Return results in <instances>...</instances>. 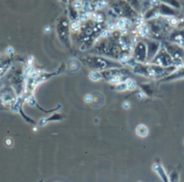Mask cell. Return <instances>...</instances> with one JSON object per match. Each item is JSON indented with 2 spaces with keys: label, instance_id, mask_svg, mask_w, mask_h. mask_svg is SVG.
<instances>
[{
  "label": "cell",
  "instance_id": "obj_1",
  "mask_svg": "<svg viewBox=\"0 0 184 182\" xmlns=\"http://www.w3.org/2000/svg\"><path fill=\"white\" fill-rule=\"evenodd\" d=\"M80 61L85 64L86 66L92 68V69H95L96 71H103V70H106V69H118V68H121L122 65L110 61L108 59H105L103 57H100V56H85L83 58H80Z\"/></svg>",
  "mask_w": 184,
  "mask_h": 182
},
{
  "label": "cell",
  "instance_id": "obj_2",
  "mask_svg": "<svg viewBox=\"0 0 184 182\" xmlns=\"http://www.w3.org/2000/svg\"><path fill=\"white\" fill-rule=\"evenodd\" d=\"M69 24L67 17H62L59 19L58 24H57V31H58V36L60 40L63 43L64 45L68 46L69 43Z\"/></svg>",
  "mask_w": 184,
  "mask_h": 182
},
{
  "label": "cell",
  "instance_id": "obj_3",
  "mask_svg": "<svg viewBox=\"0 0 184 182\" xmlns=\"http://www.w3.org/2000/svg\"><path fill=\"white\" fill-rule=\"evenodd\" d=\"M150 62L152 64H154V65L165 67V68L171 67L174 64L171 56L169 54L168 51L163 47H161V49L156 53V55L153 57V60Z\"/></svg>",
  "mask_w": 184,
  "mask_h": 182
},
{
  "label": "cell",
  "instance_id": "obj_4",
  "mask_svg": "<svg viewBox=\"0 0 184 182\" xmlns=\"http://www.w3.org/2000/svg\"><path fill=\"white\" fill-rule=\"evenodd\" d=\"M133 58L140 63L147 61V46L146 42H138L133 51Z\"/></svg>",
  "mask_w": 184,
  "mask_h": 182
},
{
  "label": "cell",
  "instance_id": "obj_5",
  "mask_svg": "<svg viewBox=\"0 0 184 182\" xmlns=\"http://www.w3.org/2000/svg\"><path fill=\"white\" fill-rule=\"evenodd\" d=\"M146 43L147 46V62H149L161 49V43L156 40H146Z\"/></svg>",
  "mask_w": 184,
  "mask_h": 182
},
{
  "label": "cell",
  "instance_id": "obj_6",
  "mask_svg": "<svg viewBox=\"0 0 184 182\" xmlns=\"http://www.w3.org/2000/svg\"><path fill=\"white\" fill-rule=\"evenodd\" d=\"M153 170L159 176V178L162 180L163 182H169V176L166 174V171L164 169V168L161 164L160 162H153V167H152Z\"/></svg>",
  "mask_w": 184,
  "mask_h": 182
},
{
  "label": "cell",
  "instance_id": "obj_7",
  "mask_svg": "<svg viewBox=\"0 0 184 182\" xmlns=\"http://www.w3.org/2000/svg\"><path fill=\"white\" fill-rule=\"evenodd\" d=\"M158 11L160 15H163L164 17H174L176 15L175 10L171 6L163 3L158 5Z\"/></svg>",
  "mask_w": 184,
  "mask_h": 182
},
{
  "label": "cell",
  "instance_id": "obj_8",
  "mask_svg": "<svg viewBox=\"0 0 184 182\" xmlns=\"http://www.w3.org/2000/svg\"><path fill=\"white\" fill-rule=\"evenodd\" d=\"M64 118V116H62L60 114H54L52 116L48 117V118H41L39 122V125L40 126H43L46 125L47 124H49V122H53V121H61Z\"/></svg>",
  "mask_w": 184,
  "mask_h": 182
},
{
  "label": "cell",
  "instance_id": "obj_9",
  "mask_svg": "<svg viewBox=\"0 0 184 182\" xmlns=\"http://www.w3.org/2000/svg\"><path fill=\"white\" fill-rule=\"evenodd\" d=\"M136 132L140 137H146L148 134V128L145 124H139L136 129Z\"/></svg>",
  "mask_w": 184,
  "mask_h": 182
},
{
  "label": "cell",
  "instance_id": "obj_10",
  "mask_svg": "<svg viewBox=\"0 0 184 182\" xmlns=\"http://www.w3.org/2000/svg\"><path fill=\"white\" fill-rule=\"evenodd\" d=\"M163 4H165V5H168L171 7H175V8H180L181 7V5H180V2L178 0H160Z\"/></svg>",
  "mask_w": 184,
  "mask_h": 182
},
{
  "label": "cell",
  "instance_id": "obj_11",
  "mask_svg": "<svg viewBox=\"0 0 184 182\" xmlns=\"http://www.w3.org/2000/svg\"><path fill=\"white\" fill-rule=\"evenodd\" d=\"M89 78L92 81H99V80H103L102 76L100 74V71H96V70H93L89 74Z\"/></svg>",
  "mask_w": 184,
  "mask_h": 182
},
{
  "label": "cell",
  "instance_id": "obj_12",
  "mask_svg": "<svg viewBox=\"0 0 184 182\" xmlns=\"http://www.w3.org/2000/svg\"><path fill=\"white\" fill-rule=\"evenodd\" d=\"M126 84L128 86V90H134L137 87V83L135 81V80L133 79H127L126 80Z\"/></svg>",
  "mask_w": 184,
  "mask_h": 182
},
{
  "label": "cell",
  "instance_id": "obj_13",
  "mask_svg": "<svg viewBox=\"0 0 184 182\" xmlns=\"http://www.w3.org/2000/svg\"><path fill=\"white\" fill-rule=\"evenodd\" d=\"M169 182H179V173L176 170H172L170 173Z\"/></svg>",
  "mask_w": 184,
  "mask_h": 182
},
{
  "label": "cell",
  "instance_id": "obj_14",
  "mask_svg": "<svg viewBox=\"0 0 184 182\" xmlns=\"http://www.w3.org/2000/svg\"><path fill=\"white\" fill-rule=\"evenodd\" d=\"M127 2L129 4V6L133 8H135L136 10L139 11L141 9V5L139 0H127Z\"/></svg>",
  "mask_w": 184,
  "mask_h": 182
},
{
  "label": "cell",
  "instance_id": "obj_15",
  "mask_svg": "<svg viewBox=\"0 0 184 182\" xmlns=\"http://www.w3.org/2000/svg\"><path fill=\"white\" fill-rule=\"evenodd\" d=\"M70 29L73 32H78L80 29V23L77 20H73L70 24Z\"/></svg>",
  "mask_w": 184,
  "mask_h": 182
},
{
  "label": "cell",
  "instance_id": "obj_16",
  "mask_svg": "<svg viewBox=\"0 0 184 182\" xmlns=\"http://www.w3.org/2000/svg\"><path fill=\"white\" fill-rule=\"evenodd\" d=\"M115 88H116V90H118V91H126V90H128V86H127V84L125 81H123V82L119 83V84H117L116 86H115Z\"/></svg>",
  "mask_w": 184,
  "mask_h": 182
},
{
  "label": "cell",
  "instance_id": "obj_17",
  "mask_svg": "<svg viewBox=\"0 0 184 182\" xmlns=\"http://www.w3.org/2000/svg\"><path fill=\"white\" fill-rule=\"evenodd\" d=\"M104 6H105V2L103 1V0H101V1H97V2L94 4V7H95V9H102L103 7H104Z\"/></svg>",
  "mask_w": 184,
  "mask_h": 182
},
{
  "label": "cell",
  "instance_id": "obj_18",
  "mask_svg": "<svg viewBox=\"0 0 184 182\" xmlns=\"http://www.w3.org/2000/svg\"><path fill=\"white\" fill-rule=\"evenodd\" d=\"M85 102H87V103H90V102H92V97L91 94H88V95H86L85 97Z\"/></svg>",
  "mask_w": 184,
  "mask_h": 182
},
{
  "label": "cell",
  "instance_id": "obj_19",
  "mask_svg": "<svg viewBox=\"0 0 184 182\" xmlns=\"http://www.w3.org/2000/svg\"><path fill=\"white\" fill-rule=\"evenodd\" d=\"M122 106L124 109H128L130 107V103L128 101H125V102H123Z\"/></svg>",
  "mask_w": 184,
  "mask_h": 182
},
{
  "label": "cell",
  "instance_id": "obj_20",
  "mask_svg": "<svg viewBox=\"0 0 184 182\" xmlns=\"http://www.w3.org/2000/svg\"><path fill=\"white\" fill-rule=\"evenodd\" d=\"M137 97H138V98L142 99L143 98H145V97H146V94H145L143 91H139L138 94H137Z\"/></svg>",
  "mask_w": 184,
  "mask_h": 182
},
{
  "label": "cell",
  "instance_id": "obj_21",
  "mask_svg": "<svg viewBox=\"0 0 184 182\" xmlns=\"http://www.w3.org/2000/svg\"><path fill=\"white\" fill-rule=\"evenodd\" d=\"M13 52V49L11 48V47H9L8 49H7V53H12Z\"/></svg>",
  "mask_w": 184,
  "mask_h": 182
}]
</instances>
